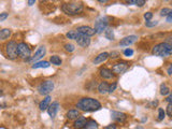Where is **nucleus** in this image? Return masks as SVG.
<instances>
[{"label": "nucleus", "mask_w": 172, "mask_h": 129, "mask_svg": "<svg viewBox=\"0 0 172 129\" xmlns=\"http://www.w3.org/2000/svg\"><path fill=\"white\" fill-rule=\"evenodd\" d=\"M108 25H109V21L106 16H101V17H98L95 22V31L96 34H101L103 31H106L108 29Z\"/></svg>", "instance_id": "nucleus-5"}, {"label": "nucleus", "mask_w": 172, "mask_h": 129, "mask_svg": "<svg viewBox=\"0 0 172 129\" xmlns=\"http://www.w3.org/2000/svg\"><path fill=\"white\" fill-rule=\"evenodd\" d=\"M51 100H52V98H51V96H46L45 98L43 99L42 101L40 102V105H39V108H40V110L41 111H45V110H47L48 108H50V103H51Z\"/></svg>", "instance_id": "nucleus-17"}, {"label": "nucleus", "mask_w": 172, "mask_h": 129, "mask_svg": "<svg viewBox=\"0 0 172 129\" xmlns=\"http://www.w3.org/2000/svg\"><path fill=\"white\" fill-rule=\"evenodd\" d=\"M109 57H110L109 53H107V52L100 53L99 55L96 56V58L93 60V62H94V64H101V62H106V60L109 58Z\"/></svg>", "instance_id": "nucleus-16"}, {"label": "nucleus", "mask_w": 172, "mask_h": 129, "mask_svg": "<svg viewBox=\"0 0 172 129\" xmlns=\"http://www.w3.org/2000/svg\"><path fill=\"white\" fill-rule=\"evenodd\" d=\"M36 2V0H28V6H33Z\"/></svg>", "instance_id": "nucleus-43"}, {"label": "nucleus", "mask_w": 172, "mask_h": 129, "mask_svg": "<svg viewBox=\"0 0 172 129\" xmlns=\"http://www.w3.org/2000/svg\"><path fill=\"white\" fill-rule=\"evenodd\" d=\"M119 52H116V51H113V52L110 53V57H111L112 59H115V58H118L119 57Z\"/></svg>", "instance_id": "nucleus-32"}, {"label": "nucleus", "mask_w": 172, "mask_h": 129, "mask_svg": "<svg viewBox=\"0 0 172 129\" xmlns=\"http://www.w3.org/2000/svg\"><path fill=\"white\" fill-rule=\"evenodd\" d=\"M83 9H84V6H83V4L81 2L65 3L61 6V10L66 14H68V15H76V14H80L83 11Z\"/></svg>", "instance_id": "nucleus-3"}, {"label": "nucleus", "mask_w": 172, "mask_h": 129, "mask_svg": "<svg viewBox=\"0 0 172 129\" xmlns=\"http://www.w3.org/2000/svg\"><path fill=\"white\" fill-rule=\"evenodd\" d=\"M136 129H143V128H142V127H137Z\"/></svg>", "instance_id": "nucleus-48"}, {"label": "nucleus", "mask_w": 172, "mask_h": 129, "mask_svg": "<svg viewBox=\"0 0 172 129\" xmlns=\"http://www.w3.org/2000/svg\"><path fill=\"white\" fill-rule=\"evenodd\" d=\"M100 75H101V77L106 79V80H110V79L114 77V72L110 70L109 68H101L100 69Z\"/></svg>", "instance_id": "nucleus-14"}, {"label": "nucleus", "mask_w": 172, "mask_h": 129, "mask_svg": "<svg viewBox=\"0 0 172 129\" xmlns=\"http://www.w3.org/2000/svg\"><path fill=\"white\" fill-rule=\"evenodd\" d=\"M76 41L78 42V45L82 46V47H87V46H89V44H91V37L80 34Z\"/></svg>", "instance_id": "nucleus-9"}, {"label": "nucleus", "mask_w": 172, "mask_h": 129, "mask_svg": "<svg viewBox=\"0 0 172 129\" xmlns=\"http://www.w3.org/2000/svg\"><path fill=\"white\" fill-rule=\"evenodd\" d=\"M78 116H80V112H78V110H74V109L68 111V113H67L68 120H76Z\"/></svg>", "instance_id": "nucleus-20"}, {"label": "nucleus", "mask_w": 172, "mask_h": 129, "mask_svg": "<svg viewBox=\"0 0 172 129\" xmlns=\"http://www.w3.org/2000/svg\"><path fill=\"white\" fill-rule=\"evenodd\" d=\"M128 66H129V64L126 62H116V64H114V66L112 67V71L116 74H122V73H124L125 71L128 69Z\"/></svg>", "instance_id": "nucleus-8"}, {"label": "nucleus", "mask_w": 172, "mask_h": 129, "mask_svg": "<svg viewBox=\"0 0 172 129\" xmlns=\"http://www.w3.org/2000/svg\"><path fill=\"white\" fill-rule=\"evenodd\" d=\"M65 49H66L67 52L72 53L73 51L76 49V47H74V45H73V44H71V43H67L66 45H65Z\"/></svg>", "instance_id": "nucleus-29"}, {"label": "nucleus", "mask_w": 172, "mask_h": 129, "mask_svg": "<svg viewBox=\"0 0 172 129\" xmlns=\"http://www.w3.org/2000/svg\"><path fill=\"white\" fill-rule=\"evenodd\" d=\"M50 62H38L32 64V69H39V68H48Z\"/></svg>", "instance_id": "nucleus-22"}, {"label": "nucleus", "mask_w": 172, "mask_h": 129, "mask_svg": "<svg viewBox=\"0 0 172 129\" xmlns=\"http://www.w3.org/2000/svg\"><path fill=\"white\" fill-rule=\"evenodd\" d=\"M166 101L168 102V103H171L172 105V92L169 94V96L167 97V99H166Z\"/></svg>", "instance_id": "nucleus-39"}, {"label": "nucleus", "mask_w": 172, "mask_h": 129, "mask_svg": "<svg viewBox=\"0 0 172 129\" xmlns=\"http://www.w3.org/2000/svg\"><path fill=\"white\" fill-rule=\"evenodd\" d=\"M109 88H110V85L107 82H102V83H100L98 85V92L101 95H104L107 92H109Z\"/></svg>", "instance_id": "nucleus-19"}, {"label": "nucleus", "mask_w": 172, "mask_h": 129, "mask_svg": "<svg viewBox=\"0 0 172 129\" xmlns=\"http://www.w3.org/2000/svg\"><path fill=\"white\" fill-rule=\"evenodd\" d=\"M97 1H99L100 3H107L109 0H97Z\"/></svg>", "instance_id": "nucleus-47"}, {"label": "nucleus", "mask_w": 172, "mask_h": 129, "mask_svg": "<svg viewBox=\"0 0 172 129\" xmlns=\"http://www.w3.org/2000/svg\"><path fill=\"white\" fill-rule=\"evenodd\" d=\"M116 87H117V83H116V82L111 84V85H110V88H109V92H113L115 89H116Z\"/></svg>", "instance_id": "nucleus-35"}, {"label": "nucleus", "mask_w": 172, "mask_h": 129, "mask_svg": "<svg viewBox=\"0 0 172 129\" xmlns=\"http://www.w3.org/2000/svg\"><path fill=\"white\" fill-rule=\"evenodd\" d=\"M8 16H9L8 13H1V14H0V22H3Z\"/></svg>", "instance_id": "nucleus-38"}, {"label": "nucleus", "mask_w": 172, "mask_h": 129, "mask_svg": "<svg viewBox=\"0 0 172 129\" xmlns=\"http://www.w3.org/2000/svg\"><path fill=\"white\" fill-rule=\"evenodd\" d=\"M132 54H133V51L131 49H126L124 51V55L125 56H128V57H129V56H132Z\"/></svg>", "instance_id": "nucleus-34"}, {"label": "nucleus", "mask_w": 172, "mask_h": 129, "mask_svg": "<svg viewBox=\"0 0 172 129\" xmlns=\"http://www.w3.org/2000/svg\"><path fill=\"white\" fill-rule=\"evenodd\" d=\"M128 4H132V3H135V0H125Z\"/></svg>", "instance_id": "nucleus-44"}, {"label": "nucleus", "mask_w": 172, "mask_h": 129, "mask_svg": "<svg viewBox=\"0 0 172 129\" xmlns=\"http://www.w3.org/2000/svg\"><path fill=\"white\" fill-rule=\"evenodd\" d=\"M103 129H116V125H115V124H111L109 126L104 127Z\"/></svg>", "instance_id": "nucleus-40"}, {"label": "nucleus", "mask_w": 172, "mask_h": 129, "mask_svg": "<svg viewBox=\"0 0 172 129\" xmlns=\"http://www.w3.org/2000/svg\"><path fill=\"white\" fill-rule=\"evenodd\" d=\"M167 73L169 74V75H171L172 74V64H170L169 67H168V69H167Z\"/></svg>", "instance_id": "nucleus-41"}, {"label": "nucleus", "mask_w": 172, "mask_h": 129, "mask_svg": "<svg viewBox=\"0 0 172 129\" xmlns=\"http://www.w3.org/2000/svg\"><path fill=\"white\" fill-rule=\"evenodd\" d=\"M58 109H59V103H58L57 101L53 102V103L50 105V108L47 109L48 115H50L51 117H55L58 112Z\"/></svg>", "instance_id": "nucleus-15"}, {"label": "nucleus", "mask_w": 172, "mask_h": 129, "mask_svg": "<svg viewBox=\"0 0 172 129\" xmlns=\"http://www.w3.org/2000/svg\"><path fill=\"white\" fill-rule=\"evenodd\" d=\"M139 38L137 37V36H129V37H126L124 39H122L121 42H119V45L121 46H129L131 44L136 42Z\"/></svg>", "instance_id": "nucleus-13"}, {"label": "nucleus", "mask_w": 172, "mask_h": 129, "mask_svg": "<svg viewBox=\"0 0 172 129\" xmlns=\"http://www.w3.org/2000/svg\"><path fill=\"white\" fill-rule=\"evenodd\" d=\"M54 89V83L52 81H44L38 86V92L40 95H46L47 96L51 92H53Z\"/></svg>", "instance_id": "nucleus-7"}, {"label": "nucleus", "mask_w": 172, "mask_h": 129, "mask_svg": "<svg viewBox=\"0 0 172 129\" xmlns=\"http://www.w3.org/2000/svg\"><path fill=\"white\" fill-rule=\"evenodd\" d=\"M84 129H98V125H97V123L95 122V120H91L86 123Z\"/></svg>", "instance_id": "nucleus-26"}, {"label": "nucleus", "mask_w": 172, "mask_h": 129, "mask_svg": "<svg viewBox=\"0 0 172 129\" xmlns=\"http://www.w3.org/2000/svg\"><path fill=\"white\" fill-rule=\"evenodd\" d=\"M167 22H168V23H172V11L169 15L167 16Z\"/></svg>", "instance_id": "nucleus-42"}, {"label": "nucleus", "mask_w": 172, "mask_h": 129, "mask_svg": "<svg viewBox=\"0 0 172 129\" xmlns=\"http://www.w3.org/2000/svg\"><path fill=\"white\" fill-rule=\"evenodd\" d=\"M157 105H158V101L156 100V101H153V102H152L151 105H153V107H157Z\"/></svg>", "instance_id": "nucleus-46"}, {"label": "nucleus", "mask_w": 172, "mask_h": 129, "mask_svg": "<svg viewBox=\"0 0 172 129\" xmlns=\"http://www.w3.org/2000/svg\"><path fill=\"white\" fill-rule=\"evenodd\" d=\"M11 34H12V31L10 30V29H8V28H3V29H1V31H0V39H1V40L9 39Z\"/></svg>", "instance_id": "nucleus-21"}, {"label": "nucleus", "mask_w": 172, "mask_h": 129, "mask_svg": "<svg viewBox=\"0 0 172 129\" xmlns=\"http://www.w3.org/2000/svg\"><path fill=\"white\" fill-rule=\"evenodd\" d=\"M104 36H106V38L108 40H110V41L114 40V31H113V29H112V28H108V29L104 31Z\"/></svg>", "instance_id": "nucleus-24"}, {"label": "nucleus", "mask_w": 172, "mask_h": 129, "mask_svg": "<svg viewBox=\"0 0 172 129\" xmlns=\"http://www.w3.org/2000/svg\"><path fill=\"white\" fill-rule=\"evenodd\" d=\"M17 52H18V57L25 59V60H29L31 55V49L30 47L24 42L18 43L17 46Z\"/></svg>", "instance_id": "nucleus-4"}, {"label": "nucleus", "mask_w": 172, "mask_h": 129, "mask_svg": "<svg viewBox=\"0 0 172 129\" xmlns=\"http://www.w3.org/2000/svg\"><path fill=\"white\" fill-rule=\"evenodd\" d=\"M86 123H87V120H86V118L84 116H78L76 122H74V128L76 129L84 128Z\"/></svg>", "instance_id": "nucleus-18"}, {"label": "nucleus", "mask_w": 172, "mask_h": 129, "mask_svg": "<svg viewBox=\"0 0 172 129\" xmlns=\"http://www.w3.org/2000/svg\"><path fill=\"white\" fill-rule=\"evenodd\" d=\"M170 89H169V87L166 85V84H163V85L160 86V94L163 96H167L168 94H170Z\"/></svg>", "instance_id": "nucleus-27"}, {"label": "nucleus", "mask_w": 172, "mask_h": 129, "mask_svg": "<svg viewBox=\"0 0 172 129\" xmlns=\"http://www.w3.org/2000/svg\"><path fill=\"white\" fill-rule=\"evenodd\" d=\"M45 53H46L45 46H39L38 49H37V52L35 53V55H33L29 60H31V62H37V60H39V59L42 58L43 56L45 55Z\"/></svg>", "instance_id": "nucleus-12"}, {"label": "nucleus", "mask_w": 172, "mask_h": 129, "mask_svg": "<svg viewBox=\"0 0 172 129\" xmlns=\"http://www.w3.org/2000/svg\"><path fill=\"white\" fill-rule=\"evenodd\" d=\"M78 34H80V32H78V30H71L69 31V32H67V38L68 39H71V40H76L78 37Z\"/></svg>", "instance_id": "nucleus-23"}, {"label": "nucleus", "mask_w": 172, "mask_h": 129, "mask_svg": "<svg viewBox=\"0 0 172 129\" xmlns=\"http://www.w3.org/2000/svg\"><path fill=\"white\" fill-rule=\"evenodd\" d=\"M171 3H172V1H171Z\"/></svg>", "instance_id": "nucleus-49"}, {"label": "nucleus", "mask_w": 172, "mask_h": 129, "mask_svg": "<svg viewBox=\"0 0 172 129\" xmlns=\"http://www.w3.org/2000/svg\"><path fill=\"white\" fill-rule=\"evenodd\" d=\"M152 53L155 56L168 57V56L172 55V44L169 42H161L153 47Z\"/></svg>", "instance_id": "nucleus-2"}, {"label": "nucleus", "mask_w": 172, "mask_h": 129, "mask_svg": "<svg viewBox=\"0 0 172 129\" xmlns=\"http://www.w3.org/2000/svg\"><path fill=\"white\" fill-rule=\"evenodd\" d=\"M76 30L80 32V34H84V36H88V37H91L96 34L94 28L89 27V26H80V27L76 29Z\"/></svg>", "instance_id": "nucleus-11"}, {"label": "nucleus", "mask_w": 172, "mask_h": 129, "mask_svg": "<svg viewBox=\"0 0 172 129\" xmlns=\"http://www.w3.org/2000/svg\"><path fill=\"white\" fill-rule=\"evenodd\" d=\"M166 42H169V43H171V44H172V37H169V38H167V40H166Z\"/></svg>", "instance_id": "nucleus-45"}, {"label": "nucleus", "mask_w": 172, "mask_h": 129, "mask_svg": "<svg viewBox=\"0 0 172 129\" xmlns=\"http://www.w3.org/2000/svg\"><path fill=\"white\" fill-rule=\"evenodd\" d=\"M166 112H167V114H168V116H172V105H171V103H169V105H168Z\"/></svg>", "instance_id": "nucleus-37"}, {"label": "nucleus", "mask_w": 172, "mask_h": 129, "mask_svg": "<svg viewBox=\"0 0 172 129\" xmlns=\"http://www.w3.org/2000/svg\"><path fill=\"white\" fill-rule=\"evenodd\" d=\"M50 62H52V64H55V66H60L61 64V59H60V57L59 56H56V55H54V56H51V58H50Z\"/></svg>", "instance_id": "nucleus-25"}, {"label": "nucleus", "mask_w": 172, "mask_h": 129, "mask_svg": "<svg viewBox=\"0 0 172 129\" xmlns=\"http://www.w3.org/2000/svg\"><path fill=\"white\" fill-rule=\"evenodd\" d=\"M17 46L18 44L15 42V41H10L6 46V56L9 59H16L18 56V52H17Z\"/></svg>", "instance_id": "nucleus-6"}, {"label": "nucleus", "mask_w": 172, "mask_h": 129, "mask_svg": "<svg viewBox=\"0 0 172 129\" xmlns=\"http://www.w3.org/2000/svg\"><path fill=\"white\" fill-rule=\"evenodd\" d=\"M152 17H153V13L152 12H146L144 14V19H146V21H151Z\"/></svg>", "instance_id": "nucleus-36"}, {"label": "nucleus", "mask_w": 172, "mask_h": 129, "mask_svg": "<svg viewBox=\"0 0 172 129\" xmlns=\"http://www.w3.org/2000/svg\"><path fill=\"white\" fill-rule=\"evenodd\" d=\"M165 115H166V112L163 111V109L160 108L159 110H158V120H163L165 118Z\"/></svg>", "instance_id": "nucleus-30"}, {"label": "nucleus", "mask_w": 172, "mask_h": 129, "mask_svg": "<svg viewBox=\"0 0 172 129\" xmlns=\"http://www.w3.org/2000/svg\"><path fill=\"white\" fill-rule=\"evenodd\" d=\"M145 1H146V0H135V3H133V4H136L137 6H140V8H141V6H143L145 4Z\"/></svg>", "instance_id": "nucleus-33"}, {"label": "nucleus", "mask_w": 172, "mask_h": 129, "mask_svg": "<svg viewBox=\"0 0 172 129\" xmlns=\"http://www.w3.org/2000/svg\"><path fill=\"white\" fill-rule=\"evenodd\" d=\"M158 24V22L157 21H146V23H145V26L148 28H152V27H155L156 25Z\"/></svg>", "instance_id": "nucleus-31"}, {"label": "nucleus", "mask_w": 172, "mask_h": 129, "mask_svg": "<svg viewBox=\"0 0 172 129\" xmlns=\"http://www.w3.org/2000/svg\"><path fill=\"white\" fill-rule=\"evenodd\" d=\"M172 10L169 9V8H163V9L160 10V15L161 16H168L171 13Z\"/></svg>", "instance_id": "nucleus-28"}, {"label": "nucleus", "mask_w": 172, "mask_h": 129, "mask_svg": "<svg viewBox=\"0 0 172 129\" xmlns=\"http://www.w3.org/2000/svg\"><path fill=\"white\" fill-rule=\"evenodd\" d=\"M76 108L85 112H95L101 109V103L97 99L85 97L78 100V102L76 103Z\"/></svg>", "instance_id": "nucleus-1"}, {"label": "nucleus", "mask_w": 172, "mask_h": 129, "mask_svg": "<svg viewBox=\"0 0 172 129\" xmlns=\"http://www.w3.org/2000/svg\"><path fill=\"white\" fill-rule=\"evenodd\" d=\"M111 116H112V118H113L115 122H117V123H125L127 120L126 114L122 113V112H117V111H112Z\"/></svg>", "instance_id": "nucleus-10"}]
</instances>
